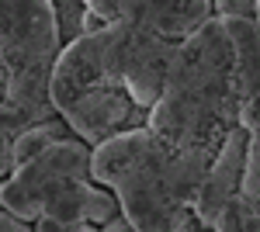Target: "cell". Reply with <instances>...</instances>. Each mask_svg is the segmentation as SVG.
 <instances>
[{
    "mask_svg": "<svg viewBox=\"0 0 260 232\" xmlns=\"http://www.w3.org/2000/svg\"><path fill=\"white\" fill-rule=\"evenodd\" d=\"M101 232H132V225H128V222L118 215V218H111L108 225H101Z\"/></svg>",
    "mask_w": 260,
    "mask_h": 232,
    "instance_id": "24",
    "label": "cell"
},
{
    "mask_svg": "<svg viewBox=\"0 0 260 232\" xmlns=\"http://www.w3.org/2000/svg\"><path fill=\"white\" fill-rule=\"evenodd\" d=\"M118 215H121V208H118L115 191H108V187L94 184V187H90V212H87V225L101 229V225H108V222H111V218H118Z\"/></svg>",
    "mask_w": 260,
    "mask_h": 232,
    "instance_id": "16",
    "label": "cell"
},
{
    "mask_svg": "<svg viewBox=\"0 0 260 232\" xmlns=\"http://www.w3.org/2000/svg\"><path fill=\"white\" fill-rule=\"evenodd\" d=\"M208 159L167 153L160 142L111 187L132 232H177L191 215Z\"/></svg>",
    "mask_w": 260,
    "mask_h": 232,
    "instance_id": "2",
    "label": "cell"
},
{
    "mask_svg": "<svg viewBox=\"0 0 260 232\" xmlns=\"http://www.w3.org/2000/svg\"><path fill=\"white\" fill-rule=\"evenodd\" d=\"M146 128L167 153L208 163L229 132L240 128V83L219 18L205 21L174 49Z\"/></svg>",
    "mask_w": 260,
    "mask_h": 232,
    "instance_id": "1",
    "label": "cell"
},
{
    "mask_svg": "<svg viewBox=\"0 0 260 232\" xmlns=\"http://www.w3.org/2000/svg\"><path fill=\"white\" fill-rule=\"evenodd\" d=\"M90 180H62L42 197V218L62 225H83L90 212Z\"/></svg>",
    "mask_w": 260,
    "mask_h": 232,
    "instance_id": "10",
    "label": "cell"
},
{
    "mask_svg": "<svg viewBox=\"0 0 260 232\" xmlns=\"http://www.w3.org/2000/svg\"><path fill=\"white\" fill-rule=\"evenodd\" d=\"M87 11L101 28H111L115 21H121V0H87Z\"/></svg>",
    "mask_w": 260,
    "mask_h": 232,
    "instance_id": "19",
    "label": "cell"
},
{
    "mask_svg": "<svg viewBox=\"0 0 260 232\" xmlns=\"http://www.w3.org/2000/svg\"><path fill=\"white\" fill-rule=\"evenodd\" d=\"M62 180H90V146L80 139H62L35 159L14 167L0 180V205L21 222L35 225L42 218V197Z\"/></svg>",
    "mask_w": 260,
    "mask_h": 232,
    "instance_id": "4",
    "label": "cell"
},
{
    "mask_svg": "<svg viewBox=\"0 0 260 232\" xmlns=\"http://www.w3.org/2000/svg\"><path fill=\"white\" fill-rule=\"evenodd\" d=\"M177 232H208V229H205L198 218H194V212H191L187 218H184V222H180V229H177Z\"/></svg>",
    "mask_w": 260,
    "mask_h": 232,
    "instance_id": "23",
    "label": "cell"
},
{
    "mask_svg": "<svg viewBox=\"0 0 260 232\" xmlns=\"http://www.w3.org/2000/svg\"><path fill=\"white\" fill-rule=\"evenodd\" d=\"M121 18L139 21L160 39L180 45L205 21H212V4L208 0H121Z\"/></svg>",
    "mask_w": 260,
    "mask_h": 232,
    "instance_id": "7",
    "label": "cell"
},
{
    "mask_svg": "<svg viewBox=\"0 0 260 232\" xmlns=\"http://www.w3.org/2000/svg\"><path fill=\"white\" fill-rule=\"evenodd\" d=\"M115 90H125L121 87V21L62 45L49 83V97L59 118Z\"/></svg>",
    "mask_w": 260,
    "mask_h": 232,
    "instance_id": "3",
    "label": "cell"
},
{
    "mask_svg": "<svg viewBox=\"0 0 260 232\" xmlns=\"http://www.w3.org/2000/svg\"><path fill=\"white\" fill-rule=\"evenodd\" d=\"M240 128L246 136H260V80L240 97Z\"/></svg>",
    "mask_w": 260,
    "mask_h": 232,
    "instance_id": "17",
    "label": "cell"
},
{
    "mask_svg": "<svg viewBox=\"0 0 260 232\" xmlns=\"http://www.w3.org/2000/svg\"><path fill=\"white\" fill-rule=\"evenodd\" d=\"M257 0H215L212 18H233V21H253Z\"/></svg>",
    "mask_w": 260,
    "mask_h": 232,
    "instance_id": "18",
    "label": "cell"
},
{
    "mask_svg": "<svg viewBox=\"0 0 260 232\" xmlns=\"http://www.w3.org/2000/svg\"><path fill=\"white\" fill-rule=\"evenodd\" d=\"M24 128H28V125H24V121H21V118L14 115V111H11L4 101H0V180L14 170L11 149H14V139H18Z\"/></svg>",
    "mask_w": 260,
    "mask_h": 232,
    "instance_id": "14",
    "label": "cell"
},
{
    "mask_svg": "<svg viewBox=\"0 0 260 232\" xmlns=\"http://www.w3.org/2000/svg\"><path fill=\"white\" fill-rule=\"evenodd\" d=\"M253 24L260 28V0H257V7H253Z\"/></svg>",
    "mask_w": 260,
    "mask_h": 232,
    "instance_id": "25",
    "label": "cell"
},
{
    "mask_svg": "<svg viewBox=\"0 0 260 232\" xmlns=\"http://www.w3.org/2000/svg\"><path fill=\"white\" fill-rule=\"evenodd\" d=\"M21 14V0H0V39L11 31V24Z\"/></svg>",
    "mask_w": 260,
    "mask_h": 232,
    "instance_id": "20",
    "label": "cell"
},
{
    "mask_svg": "<svg viewBox=\"0 0 260 232\" xmlns=\"http://www.w3.org/2000/svg\"><path fill=\"white\" fill-rule=\"evenodd\" d=\"M240 201L250 208V212L260 215V136L246 139L243 177H240Z\"/></svg>",
    "mask_w": 260,
    "mask_h": 232,
    "instance_id": "13",
    "label": "cell"
},
{
    "mask_svg": "<svg viewBox=\"0 0 260 232\" xmlns=\"http://www.w3.org/2000/svg\"><path fill=\"white\" fill-rule=\"evenodd\" d=\"M212 232H260V215L250 212L240 197H236V201H233V205L215 218Z\"/></svg>",
    "mask_w": 260,
    "mask_h": 232,
    "instance_id": "15",
    "label": "cell"
},
{
    "mask_svg": "<svg viewBox=\"0 0 260 232\" xmlns=\"http://www.w3.org/2000/svg\"><path fill=\"white\" fill-rule=\"evenodd\" d=\"M0 232H35L28 222H21L18 215H11L4 205H0Z\"/></svg>",
    "mask_w": 260,
    "mask_h": 232,
    "instance_id": "22",
    "label": "cell"
},
{
    "mask_svg": "<svg viewBox=\"0 0 260 232\" xmlns=\"http://www.w3.org/2000/svg\"><path fill=\"white\" fill-rule=\"evenodd\" d=\"M35 232H101V229H94V225H62V222H49V218H39L35 225H31Z\"/></svg>",
    "mask_w": 260,
    "mask_h": 232,
    "instance_id": "21",
    "label": "cell"
},
{
    "mask_svg": "<svg viewBox=\"0 0 260 232\" xmlns=\"http://www.w3.org/2000/svg\"><path fill=\"white\" fill-rule=\"evenodd\" d=\"M153 146H156V139L149 136V128H125L108 142L94 146L90 149V184H101L111 191L118 184V177L132 170Z\"/></svg>",
    "mask_w": 260,
    "mask_h": 232,
    "instance_id": "8",
    "label": "cell"
},
{
    "mask_svg": "<svg viewBox=\"0 0 260 232\" xmlns=\"http://www.w3.org/2000/svg\"><path fill=\"white\" fill-rule=\"evenodd\" d=\"M62 139H73V132L66 128V121H62V118L42 121V125H31V128H24V132L14 139L11 159H14V167H21V163L35 159L39 153H45L49 146H56V142H62Z\"/></svg>",
    "mask_w": 260,
    "mask_h": 232,
    "instance_id": "11",
    "label": "cell"
},
{
    "mask_svg": "<svg viewBox=\"0 0 260 232\" xmlns=\"http://www.w3.org/2000/svg\"><path fill=\"white\" fill-rule=\"evenodd\" d=\"M52 11H56V31H59L62 45L101 31V24L90 18V11H87L83 0H52Z\"/></svg>",
    "mask_w": 260,
    "mask_h": 232,
    "instance_id": "12",
    "label": "cell"
},
{
    "mask_svg": "<svg viewBox=\"0 0 260 232\" xmlns=\"http://www.w3.org/2000/svg\"><path fill=\"white\" fill-rule=\"evenodd\" d=\"M229 39V52H233V70H236V83H240V97L260 80V28L253 21H233L219 18Z\"/></svg>",
    "mask_w": 260,
    "mask_h": 232,
    "instance_id": "9",
    "label": "cell"
},
{
    "mask_svg": "<svg viewBox=\"0 0 260 232\" xmlns=\"http://www.w3.org/2000/svg\"><path fill=\"white\" fill-rule=\"evenodd\" d=\"M174 49H177L174 42L160 39L146 24L121 18V87L136 108L149 111L156 104Z\"/></svg>",
    "mask_w": 260,
    "mask_h": 232,
    "instance_id": "5",
    "label": "cell"
},
{
    "mask_svg": "<svg viewBox=\"0 0 260 232\" xmlns=\"http://www.w3.org/2000/svg\"><path fill=\"white\" fill-rule=\"evenodd\" d=\"M246 132L233 128L229 139L219 146V153L212 156L208 170L201 177L198 197H194V218H198L205 229L212 232L215 218H219L236 197H240V177H243V156H246Z\"/></svg>",
    "mask_w": 260,
    "mask_h": 232,
    "instance_id": "6",
    "label": "cell"
}]
</instances>
